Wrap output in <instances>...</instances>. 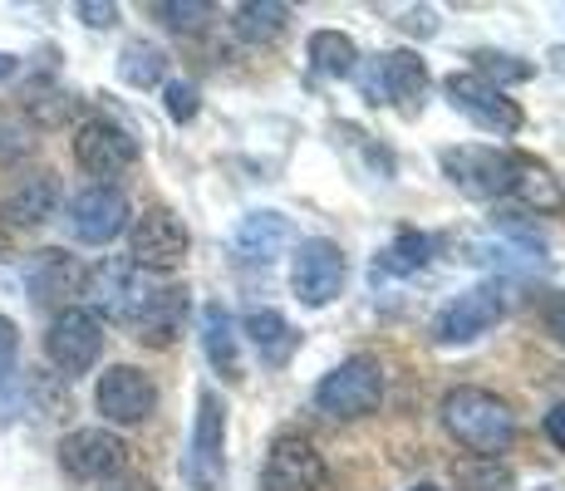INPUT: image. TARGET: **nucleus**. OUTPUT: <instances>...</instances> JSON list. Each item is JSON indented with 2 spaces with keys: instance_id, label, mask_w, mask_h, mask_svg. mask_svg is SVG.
I'll list each match as a JSON object with an SVG mask.
<instances>
[{
  "instance_id": "f257e3e1",
  "label": "nucleus",
  "mask_w": 565,
  "mask_h": 491,
  "mask_svg": "<svg viewBox=\"0 0 565 491\" xmlns=\"http://www.w3.org/2000/svg\"><path fill=\"white\" fill-rule=\"evenodd\" d=\"M443 423H448L452 438H458L467 452H477V457L507 452L512 438H516L512 408H507L497 393H487V388H452L448 398H443Z\"/></svg>"
},
{
  "instance_id": "f03ea898",
  "label": "nucleus",
  "mask_w": 565,
  "mask_h": 491,
  "mask_svg": "<svg viewBox=\"0 0 565 491\" xmlns=\"http://www.w3.org/2000/svg\"><path fill=\"white\" fill-rule=\"evenodd\" d=\"M379 398H384V364H379L374 354H354L344 359L340 369H330V374L320 378V388H315V408L330 413V418H369V413L379 408Z\"/></svg>"
},
{
  "instance_id": "7ed1b4c3",
  "label": "nucleus",
  "mask_w": 565,
  "mask_h": 491,
  "mask_svg": "<svg viewBox=\"0 0 565 491\" xmlns=\"http://www.w3.org/2000/svg\"><path fill=\"white\" fill-rule=\"evenodd\" d=\"M84 295H89L94 314H104V320L138 324V314L148 310V300H153L158 290L148 286V276L128 256H114V260H99V266L84 276Z\"/></svg>"
},
{
  "instance_id": "20e7f679",
  "label": "nucleus",
  "mask_w": 565,
  "mask_h": 491,
  "mask_svg": "<svg viewBox=\"0 0 565 491\" xmlns=\"http://www.w3.org/2000/svg\"><path fill=\"white\" fill-rule=\"evenodd\" d=\"M226 447V403L216 388H202L198 393V423H192V447L182 457V477H188L192 491H216L222 487V457Z\"/></svg>"
},
{
  "instance_id": "39448f33",
  "label": "nucleus",
  "mask_w": 565,
  "mask_h": 491,
  "mask_svg": "<svg viewBox=\"0 0 565 491\" xmlns=\"http://www.w3.org/2000/svg\"><path fill=\"white\" fill-rule=\"evenodd\" d=\"M45 354L60 374H89L104 354V320L94 310H79V305H64L54 314L50 334H45Z\"/></svg>"
},
{
  "instance_id": "423d86ee",
  "label": "nucleus",
  "mask_w": 565,
  "mask_h": 491,
  "mask_svg": "<svg viewBox=\"0 0 565 491\" xmlns=\"http://www.w3.org/2000/svg\"><path fill=\"white\" fill-rule=\"evenodd\" d=\"M260 491H324V457L306 433H280L266 447Z\"/></svg>"
},
{
  "instance_id": "0eeeda50",
  "label": "nucleus",
  "mask_w": 565,
  "mask_h": 491,
  "mask_svg": "<svg viewBox=\"0 0 565 491\" xmlns=\"http://www.w3.org/2000/svg\"><path fill=\"white\" fill-rule=\"evenodd\" d=\"M502 314H507L502 286H472V290H462L458 300L443 305V314L433 320V340L438 344H472V340H482L487 330H497Z\"/></svg>"
},
{
  "instance_id": "6e6552de",
  "label": "nucleus",
  "mask_w": 565,
  "mask_h": 491,
  "mask_svg": "<svg viewBox=\"0 0 565 491\" xmlns=\"http://www.w3.org/2000/svg\"><path fill=\"white\" fill-rule=\"evenodd\" d=\"M443 172L462 196L492 202L512 192V152L497 148H443Z\"/></svg>"
},
{
  "instance_id": "1a4fd4ad",
  "label": "nucleus",
  "mask_w": 565,
  "mask_h": 491,
  "mask_svg": "<svg viewBox=\"0 0 565 491\" xmlns=\"http://www.w3.org/2000/svg\"><path fill=\"white\" fill-rule=\"evenodd\" d=\"M128 462V447L108 428H74L60 442V467L74 482H114Z\"/></svg>"
},
{
  "instance_id": "9d476101",
  "label": "nucleus",
  "mask_w": 565,
  "mask_h": 491,
  "mask_svg": "<svg viewBox=\"0 0 565 491\" xmlns=\"http://www.w3.org/2000/svg\"><path fill=\"white\" fill-rule=\"evenodd\" d=\"M443 89H448L452 108L472 118L482 134H502L507 138V134H516V128H521V108L507 98V89L477 79L472 70H467V74H448V84H443Z\"/></svg>"
},
{
  "instance_id": "9b49d317",
  "label": "nucleus",
  "mask_w": 565,
  "mask_h": 491,
  "mask_svg": "<svg viewBox=\"0 0 565 491\" xmlns=\"http://www.w3.org/2000/svg\"><path fill=\"white\" fill-rule=\"evenodd\" d=\"M128 250H134L138 270H178L188 260V226L168 212V206H153L134 222V236H128Z\"/></svg>"
},
{
  "instance_id": "f8f14e48",
  "label": "nucleus",
  "mask_w": 565,
  "mask_h": 491,
  "mask_svg": "<svg viewBox=\"0 0 565 491\" xmlns=\"http://www.w3.org/2000/svg\"><path fill=\"white\" fill-rule=\"evenodd\" d=\"M94 408H99L108 423H118V428H128V423H143L148 413L158 408V384L143 374V369L114 364V369H104L99 388H94Z\"/></svg>"
},
{
  "instance_id": "ddd939ff",
  "label": "nucleus",
  "mask_w": 565,
  "mask_h": 491,
  "mask_svg": "<svg viewBox=\"0 0 565 491\" xmlns=\"http://www.w3.org/2000/svg\"><path fill=\"white\" fill-rule=\"evenodd\" d=\"M360 84H364V98H369V104L413 108V104H423V89H428V70H423L418 54L394 50V54H379V60L364 70Z\"/></svg>"
},
{
  "instance_id": "4468645a",
  "label": "nucleus",
  "mask_w": 565,
  "mask_h": 491,
  "mask_svg": "<svg viewBox=\"0 0 565 491\" xmlns=\"http://www.w3.org/2000/svg\"><path fill=\"white\" fill-rule=\"evenodd\" d=\"M128 226V196L108 182H94L70 202V232L84 246H108Z\"/></svg>"
},
{
  "instance_id": "2eb2a0df",
  "label": "nucleus",
  "mask_w": 565,
  "mask_h": 491,
  "mask_svg": "<svg viewBox=\"0 0 565 491\" xmlns=\"http://www.w3.org/2000/svg\"><path fill=\"white\" fill-rule=\"evenodd\" d=\"M290 286L306 305H330L344 286V250L324 236H310L296 250V266H290Z\"/></svg>"
},
{
  "instance_id": "dca6fc26",
  "label": "nucleus",
  "mask_w": 565,
  "mask_h": 491,
  "mask_svg": "<svg viewBox=\"0 0 565 491\" xmlns=\"http://www.w3.org/2000/svg\"><path fill=\"white\" fill-rule=\"evenodd\" d=\"M134 158H138V143L128 128L108 124V118H89V124L74 128V162L84 172H94V178H114Z\"/></svg>"
},
{
  "instance_id": "f3484780",
  "label": "nucleus",
  "mask_w": 565,
  "mask_h": 491,
  "mask_svg": "<svg viewBox=\"0 0 565 491\" xmlns=\"http://www.w3.org/2000/svg\"><path fill=\"white\" fill-rule=\"evenodd\" d=\"M84 276L89 270L70 256V250H40L25 266V290L35 305H64L74 295H84Z\"/></svg>"
},
{
  "instance_id": "a211bd4d",
  "label": "nucleus",
  "mask_w": 565,
  "mask_h": 491,
  "mask_svg": "<svg viewBox=\"0 0 565 491\" xmlns=\"http://www.w3.org/2000/svg\"><path fill=\"white\" fill-rule=\"evenodd\" d=\"M290 242V222L280 212H252L242 226H236L232 236V250L236 260H246V266H270V260L286 250Z\"/></svg>"
},
{
  "instance_id": "6ab92c4d",
  "label": "nucleus",
  "mask_w": 565,
  "mask_h": 491,
  "mask_svg": "<svg viewBox=\"0 0 565 491\" xmlns=\"http://www.w3.org/2000/svg\"><path fill=\"white\" fill-rule=\"evenodd\" d=\"M54 206H60V182H54L50 172H35V178H25L20 188H10V196L0 202V216H6L10 226H40L54 216Z\"/></svg>"
},
{
  "instance_id": "aec40b11",
  "label": "nucleus",
  "mask_w": 565,
  "mask_h": 491,
  "mask_svg": "<svg viewBox=\"0 0 565 491\" xmlns=\"http://www.w3.org/2000/svg\"><path fill=\"white\" fill-rule=\"evenodd\" d=\"M512 192L536 216L541 212H561L565 206V192H561V182L551 178V168L546 162H536V158H526V152H512Z\"/></svg>"
},
{
  "instance_id": "412c9836",
  "label": "nucleus",
  "mask_w": 565,
  "mask_h": 491,
  "mask_svg": "<svg viewBox=\"0 0 565 491\" xmlns=\"http://www.w3.org/2000/svg\"><path fill=\"white\" fill-rule=\"evenodd\" d=\"M202 349L206 364L216 369L222 378H242V349H236V324L222 305H206L202 310Z\"/></svg>"
},
{
  "instance_id": "4be33fe9",
  "label": "nucleus",
  "mask_w": 565,
  "mask_h": 491,
  "mask_svg": "<svg viewBox=\"0 0 565 491\" xmlns=\"http://www.w3.org/2000/svg\"><path fill=\"white\" fill-rule=\"evenodd\" d=\"M182 314H188V295L182 290H158L153 300H148V310L138 314V340L143 344H172L178 340V330H182Z\"/></svg>"
},
{
  "instance_id": "5701e85b",
  "label": "nucleus",
  "mask_w": 565,
  "mask_h": 491,
  "mask_svg": "<svg viewBox=\"0 0 565 491\" xmlns=\"http://www.w3.org/2000/svg\"><path fill=\"white\" fill-rule=\"evenodd\" d=\"M246 334H252L256 354L266 359V364H286L300 344V334L290 330V320L280 310H252L246 314Z\"/></svg>"
},
{
  "instance_id": "b1692460",
  "label": "nucleus",
  "mask_w": 565,
  "mask_h": 491,
  "mask_svg": "<svg viewBox=\"0 0 565 491\" xmlns=\"http://www.w3.org/2000/svg\"><path fill=\"white\" fill-rule=\"evenodd\" d=\"M290 25V10L276 6V0H246V6L232 10V30L246 40V45H270L280 40Z\"/></svg>"
},
{
  "instance_id": "393cba45",
  "label": "nucleus",
  "mask_w": 565,
  "mask_h": 491,
  "mask_svg": "<svg viewBox=\"0 0 565 491\" xmlns=\"http://www.w3.org/2000/svg\"><path fill=\"white\" fill-rule=\"evenodd\" d=\"M310 64L320 74H330V79H350V74L360 70V50H354V40L340 35V30H315L310 35Z\"/></svg>"
},
{
  "instance_id": "a878e982",
  "label": "nucleus",
  "mask_w": 565,
  "mask_h": 491,
  "mask_svg": "<svg viewBox=\"0 0 565 491\" xmlns=\"http://www.w3.org/2000/svg\"><path fill=\"white\" fill-rule=\"evenodd\" d=\"M168 74V54H162L153 40H128L124 54H118V79L134 84V89H153Z\"/></svg>"
},
{
  "instance_id": "bb28decb",
  "label": "nucleus",
  "mask_w": 565,
  "mask_h": 491,
  "mask_svg": "<svg viewBox=\"0 0 565 491\" xmlns=\"http://www.w3.org/2000/svg\"><path fill=\"white\" fill-rule=\"evenodd\" d=\"M433 256V242L423 232H398L394 246L384 250V256L374 260V280L379 276H413V270H423Z\"/></svg>"
},
{
  "instance_id": "cd10ccee",
  "label": "nucleus",
  "mask_w": 565,
  "mask_h": 491,
  "mask_svg": "<svg viewBox=\"0 0 565 491\" xmlns=\"http://www.w3.org/2000/svg\"><path fill=\"white\" fill-rule=\"evenodd\" d=\"M452 482H458V491H512L516 477L497 457H482V462H462L452 472Z\"/></svg>"
},
{
  "instance_id": "c85d7f7f",
  "label": "nucleus",
  "mask_w": 565,
  "mask_h": 491,
  "mask_svg": "<svg viewBox=\"0 0 565 491\" xmlns=\"http://www.w3.org/2000/svg\"><path fill=\"white\" fill-rule=\"evenodd\" d=\"M477 79H487V84H526L531 79V64L526 60H512V54H497V50H477Z\"/></svg>"
},
{
  "instance_id": "c756f323",
  "label": "nucleus",
  "mask_w": 565,
  "mask_h": 491,
  "mask_svg": "<svg viewBox=\"0 0 565 491\" xmlns=\"http://www.w3.org/2000/svg\"><path fill=\"white\" fill-rule=\"evenodd\" d=\"M153 15L162 20V25H172V30H202V20H212V6H198V0H188V6L162 0V6H153Z\"/></svg>"
},
{
  "instance_id": "7c9ffc66",
  "label": "nucleus",
  "mask_w": 565,
  "mask_h": 491,
  "mask_svg": "<svg viewBox=\"0 0 565 491\" xmlns=\"http://www.w3.org/2000/svg\"><path fill=\"white\" fill-rule=\"evenodd\" d=\"M15 364H20V330L10 314H0V393L15 384V374H20Z\"/></svg>"
},
{
  "instance_id": "2f4dec72",
  "label": "nucleus",
  "mask_w": 565,
  "mask_h": 491,
  "mask_svg": "<svg viewBox=\"0 0 565 491\" xmlns=\"http://www.w3.org/2000/svg\"><path fill=\"white\" fill-rule=\"evenodd\" d=\"M162 98H168L172 124H192V118H198V89H192L188 79H172L168 89H162Z\"/></svg>"
},
{
  "instance_id": "473e14b6",
  "label": "nucleus",
  "mask_w": 565,
  "mask_h": 491,
  "mask_svg": "<svg viewBox=\"0 0 565 491\" xmlns=\"http://www.w3.org/2000/svg\"><path fill=\"white\" fill-rule=\"evenodd\" d=\"M79 20L84 25H94V30H108L118 20V6H89V0H84L79 6Z\"/></svg>"
},
{
  "instance_id": "72a5a7b5",
  "label": "nucleus",
  "mask_w": 565,
  "mask_h": 491,
  "mask_svg": "<svg viewBox=\"0 0 565 491\" xmlns=\"http://www.w3.org/2000/svg\"><path fill=\"white\" fill-rule=\"evenodd\" d=\"M546 330L565 344V295H551V300H546Z\"/></svg>"
},
{
  "instance_id": "f704fd0d",
  "label": "nucleus",
  "mask_w": 565,
  "mask_h": 491,
  "mask_svg": "<svg viewBox=\"0 0 565 491\" xmlns=\"http://www.w3.org/2000/svg\"><path fill=\"white\" fill-rule=\"evenodd\" d=\"M546 438H551V442H556L561 452H565V403H556V408L546 413Z\"/></svg>"
},
{
  "instance_id": "c9c22d12",
  "label": "nucleus",
  "mask_w": 565,
  "mask_h": 491,
  "mask_svg": "<svg viewBox=\"0 0 565 491\" xmlns=\"http://www.w3.org/2000/svg\"><path fill=\"white\" fill-rule=\"evenodd\" d=\"M99 491H158V487L143 482V477H114V482H104Z\"/></svg>"
},
{
  "instance_id": "e433bc0d",
  "label": "nucleus",
  "mask_w": 565,
  "mask_h": 491,
  "mask_svg": "<svg viewBox=\"0 0 565 491\" xmlns=\"http://www.w3.org/2000/svg\"><path fill=\"white\" fill-rule=\"evenodd\" d=\"M546 60H551V70H556V74H565V45H556Z\"/></svg>"
},
{
  "instance_id": "4c0bfd02",
  "label": "nucleus",
  "mask_w": 565,
  "mask_h": 491,
  "mask_svg": "<svg viewBox=\"0 0 565 491\" xmlns=\"http://www.w3.org/2000/svg\"><path fill=\"white\" fill-rule=\"evenodd\" d=\"M15 74V54H0V79H10Z\"/></svg>"
},
{
  "instance_id": "58836bf2",
  "label": "nucleus",
  "mask_w": 565,
  "mask_h": 491,
  "mask_svg": "<svg viewBox=\"0 0 565 491\" xmlns=\"http://www.w3.org/2000/svg\"><path fill=\"white\" fill-rule=\"evenodd\" d=\"M413 491H438V487H433V482H418V487H413Z\"/></svg>"
}]
</instances>
